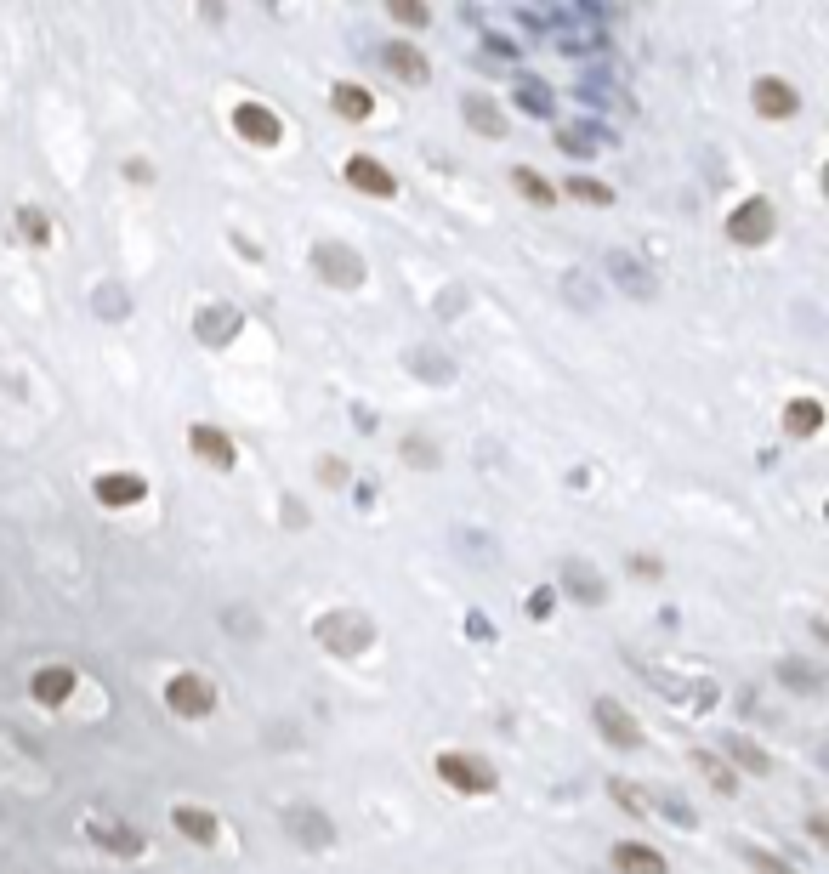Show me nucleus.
<instances>
[{"mask_svg":"<svg viewBox=\"0 0 829 874\" xmlns=\"http://www.w3.org/2000/svg\"><path fill=\"white\" fill-rule=\"evenodd\" d=\"M693 767L705 772V778H710L716 789H722V795H733V789H739V778H733V772H727V767H722V761H716L710 750H693Z\"/></svg>","mask_w":829,"mask_h":874,"instance_id":"22","label":"nucleus"},{"mask_svg":"<svg viewBox=\"0 0 829 874\" xmlns=\"http://www.w3.org/2000/svg\"><path fill=\"white\" fill-rule=\"evenodd\" d=\"M233 330H239V313H233V307H211V313L199 318V335H205L211 347H222Z\"/></svg>","mask_w":829,"mask_h":874,"instance_id":"20","label":"nucleus"},{"mask_svg":"<svg viewBox=\"0 0 829 874\" xmlns=\"http://www.w3.org/2000/svg\"><path fill=\"white\" fill-rule=\"evenodd\" d=\"M290 829H296L307 846H324V840H330V823H318V812H296V818H290Z\"/></svg>","mask_w":829,"mask_h":874,"instance_id":"25","label":"nucleus"},{"mask_svg":"<svg viewBox=\"0 0 829 874\" xmlns=\"http://www.w3.org/2000/svg\"><path fill=\"white\" fill-rule=\"evenodd\" d=\"M568 579H574V596L580 602H602V579L585 568V562H568Z\"/></svg>","mask_w":829,"mask_h":874,"instance_id":"24","label":"nucleus"},{"mask_svg":"<svg viewBox=\"0 0 829 874\" xmlns=\"http://www.w3.org/2000/svg\"><path fill=\"white\" fill-rule=\"evenodd\" d=\"M188 449H194L199 460H211V466H233V460H239V449H233L216 426H188Z\"/></svg>","mask_w":829,"mask_h":874,"instance_id":"12","label":"nucleus"},{"mask_svg":"<svg viewBox=\"0 0 829 874\" xmlns=\"http://www.w3.org/2000/svg\"><path fill=\"white\" fill-rule=\"evenodd\" d=\"M313 267H318V279H330L341 284V290H353V284H364V262H358V250L347 245H313Z\"/></svg>","mask_w":829,"mask_h":874,"instance_id":"4","label":"nucleus"},{"mask_svg":"<svg viewBox=\"0 0 829 874\" xmlns=\"http://www.w3.org/2000/svg\"><path fill=\"white\" fill-rule=\"evenodd\" d=\"M318 477H324V483H347V466H341V460H324V466H318Z\"/></svg>","mask_w":829,"mask_h":874,"instance_id":"31","label":"nucleus"},{"mask_svg":"<svg viewBox=\"0 0 829 874\" xmlns=\"http://www.w3.org/2000/svg\"><path fill=\"white\" fill-rule=\"evenodd\" d=\"M438 778L449 789H466V795H489L494 789V772L477 761V755H460V750H443L438 755Z\"/></svg>","mask_w":829,"mask_h":874,"instance_id":"3","label":"nucleus"},{"mask_svg":"<svg viewBox=\"0 0 829 874\" xmlns=\"http://www.w3.org/2000/svg\"><path fill=\"white\" fill-rule=\"evenodd\" d=\"M91 494H97L103 506L125 511V506H137L148 489H142V477H131V472H108V477H97V483H91Z\"/></svg>","mask_w":829,"mask_h":874,"instance_id":"11","label":"nucleus"},{"mask_svg":"<svg viewBox=\"0 0 829 874\" xmlns=\"http://www.w3.org/2000/svg\"><path fill=\"white\" fill-rule=\"evenodd\" d=\"M347 182H353L358 193H375V199H387V193H398L392 171H387V165H375L370 154H353V159H347Z\"/></svg>","mask_w":829,"mask_h":874,"instance_id":"10","label":"nucleus"},{"mask_svg":"<svg viewBox=\"0 0 829 874\" xmlns=\"http://www.w3.org/2000/svg\"><path fill=\"white\" fill-rule=\"evenodd\" d=\"M330 103H336L341 120H370V114H375V97L364 86H336V91H330Z\"/></svg>","mask_w":829,"mask_h":874,"instance_id":"19","label":"nucleus"},{"mask_svg":"<svg viewBox=\"0 0 829 874\" xmlns=\"http://www.w3.org/2000/svg\"><path fill=\"white\" fill-rule=\"evenodd\" d=\"M460 114H466V125H477V137H506V114H500L489 97H466Z\"/></svg>","mask_w":829,"mask_h":874,"instance_id":"15","label":"nucleus"},{"mask_svg":"<svg viewBox=\"0 0 829 874\" xmlns=\"http://www.w3.org/2000/svg\"><path fill=\"white\" fill-rule=\"evenodd\" d=\"M392 18L409 23V29H426V6H415V0H392Z\"/></svg>","mask_w":829,"mask_h":874,"instance_id":"28","label":"nucleus"},{"mask_svg":"<svg viewBox=\"0 0 829 874\" xmlns=\"http://www.w3.org/2000/svg\"><path fill=\"white\" fill-rule=\"evenodd\" d=\"M529 613H534V619H546V613H551V591H540V596H534V602H529Z\"/></svg>","mask_w":829,"mask_h":874,"instance_id":"33","label":"nucleus"},{"mask_svg":"<svg viewBox=\"0 0 829 874\" xmlns=\"http://www.w3.org/2000/svg\"><path fill=\"white\" fill-rule=\"evenodd\" d=\"M750 97H756V114H761V120H790L795 108H801L795 86H790V80H778V74H761Z\"/></svg>","mask_w":829,"mask_h":874,"instance_id":"7","label":"nucleus"},{"mask_svg":"<svg viewBox=\"0 0 829 874\" xmlns=\"http://www.w3.org/2000/svg\"><path fill=\"white\" fill-rule=\"evenodd\" d=\"M591 716H597V727H602V738H608V744H619V750H636V744H642L636 721L625 716L614 699H597V704H591Z\"/></svg>","mask_w":829,"mask_h":874,"instance_id":"8","label":"nucleus"},{"mask_svg":"<svg viewBox=\"0 0 829 874\" xmlns=\"http://www.w3.org/2000/svg\"><path fill=\"white\" fill-rule=\"evenodd\" d=\"M91 840H97V846H108V852H120V857H137L142 852V835H131L125 823H108V818L91 823Z\"/></svg>","mask_w":829,"mask_h":874,"instance_id":"18","label":"nucleus"},{"mask_svg":"<svg viewBox=\"0 0 829 874\" xmlns=\"http://www.w3.org/2000/svg\"><path fill=\"white\" fill-rule=\"evenodd\" d=\"M404 460H409V466H438L432 443H421V437H404Z\"/></svg>","mask_w":829,"mask_h":874,"instance_id":"29","label":"nucleus"},{"mask_svg":"<svg viewBox=\"0 0 829 874\" xmlns=\"http://www.w3.org/2000/svg\"><path fill=\"white\" fill-rule=\"evenodd\" d=\"M381 63H387L398 80H409V86H421L426 74H432V63L421 57V46H409V40H387V46H381Z\"/></svg>","mask_w":829,"mask_h":874,"instance_id":"9","label":"nucleus"},{"mask_svg":"<svg viewBox=\"0 0 829 874\" xmlns=\"http://www.w3.org/2000/svg\"><path fill=\"white\" fill-rule=\"evenodd\" d=\"M744 857H750V863H756L761 874H790V869H784V863H778L773 852H756V846H744Z\"/></svg>","mask_w":829,"mask_h":874,"instance_id":"30","label":"nucleus"},{"mask_svg":"<svg viewBox=\"0 0 829 874\" xmlns=\"http://www.w3.org/2000/svg\"><path fill=\"white\" fill-rule=\"evenodd\" d=\"M568 193H574V199H585V205H608V199H614V188H602V182H591V176H574V182H568Z\"/></svg>","mask_w":829,"mask_h":874,"instance_id":"27","label":"nucleus"},{"mask_svg":"<svg viewBox=\"0 0 829 874\" xmlns=\"http://www.w3.org/2000/svg\"><path fill=\"white\" fill-rule=\"evenodd\" d=\"M74 693V670L69 665H40L35 670V699L40 704H63Z\"/></svg>","mask_w":829,"mask_h":874,"instance_id":"14","label":"nucleus"},{"mask_svg":"<svg viewBox=\"0 0 829 874\" xmlns=\"http://www.w3.org/2000/svg\"><path fill=\"white\" fill-rule=\"evenodd\" d=\"M818 426H824V409H818V398L784 403V432H790V437H812Z\"/></svg>","mask_w":829,"mask_h":874,"instance_id":"16","label":"nucleus"},{"mask_svg":"<svg viewBox=\"0 0 829 874\" xmlns=\"http://www.w3.org/2000/svg\"><path fill=\"white\" fill-rule=\"evenodd\" d=\"M165 704H171L177 716H188V721L211 716V710H216V687L205 682V676H194V670H182V676H171V682H165Z\"/></svg>","mask_w":829,"mask_h":874,"instance_id":"2","label":"nucleus"},{"mask_svg":"<svg viewBox=\"0 0 829 874\" xmlns=\"http://www.w3.org/2000/svg\"><path fill=\"white\" fill-rule=\"evenodd\" d=\"M727 233H733V245H767L773 239V205L767 199H744L727 216Z\"/></svg>","mask_w":829,"mask_h":874,"instance_id":"5","label":"nucleus"},{"mask_svg":"<svg viewBox=\"0 0 829 874\" xmlns=\"http://www.w3.org/2000/svg\"><path fill=\"white\" fill-rule=\"evenodd\" d=\"M18 228H23V239H29V245H46V239H52V222H46V210H35V205L18 210Z\"/></svg>","mask_w":829,"mask_h":874,"instance_id":"23","label":"nucleus"},{"mask_svg":"<svg viewBox=\"0 0 829 874\" xmlns=\"http://www.w3.org/2000/svg\"><path fill=\"white\" fill-rule=\"evenodd\" d=\"M512 182H517V193H523V199H534V205H551V199H557V188H551L540 171H529V165H517Z\"/></svg>","mask_w":829,"mask_h":874,"instance_id":"21","label":"nucleus"},{"mask_svg":"<svg viewBox=\"0 0 829 874\" xmlns=\"http://www.w3.org/2000/svg\"><path fill=\"white\" fill-rule=\"evenodd\" d=\"M614 869L619 874H665V857L642 846V840H619L614 846Z\"/></svg>","mask_w":829,"mask_h":874,"instance_id":"13","label":"nucleus"},{"mask_svg":"<svg viewBox=\"0 0 829 874\" xmlns=\"http://www.w3.org/2000/svg\"><path fill=\"white\" fill-rule=\"evenodd\" d=\"M171 818H177V835L199 840V846H211V840H216V812H205V806H177Z\"/></svg>","mask_w":829,"mask_h":874,"instance_id":"17","label":"nucleus"},{"mask_svg":"<svg viewBox=\"0 0 829 874\" xmlns=\"http://www.w3.org/2000/svg\"><path fill=\"white\" fill-rule=\"evenodd\" d=\"M233 131H239L245 142H256V148H273V142L284 137L279 114H273V108H262V103H239V108H233Z\"/></svg>","mask_w":829,"mask_h":874,"instance_id":"6","label":"nucleus"},{"mask_svg":"<svg viewBox=\"0 0 829 874\" xmlns=\"http://www.w3.org/2000/svg\"><path fill=\"white\" fill-rule=\"evenodd\" d=\"M313 630L330 653H364V647L375 642V625L364 619V613H324Z\"/></svg>","mask_w":829,"mask_h":874,"instance_id":"1","label":"nucleus"},{"mask_svg":"<svg viewBox=\"0 0 829 874\" xmlns=\"http://www.w3.org/2000/svg\"><path fill=\"white\" fill-rule=\"evenodd\" d=\"M727 750H733V761H744L750 772H773V761H767V755H761L750 738H727Z\"/></svg>","mask_w":829,"mask_h":874,"instance_id":"26","label":"nucleus"},{"mask_svg":"<svg viewBox=\"0 0 829 874\" xmlns=\"http://www.w3.org/2000/svg\"><path fill=\"white\" fill-rule=\"evenodd\" d=\"M125 176H131V182H154V171H148L142 159H125Z\"/></svg>","mask_w":829,"mask_h":874,"instance_id":"32","label":"nucleus"}]
</instances>
